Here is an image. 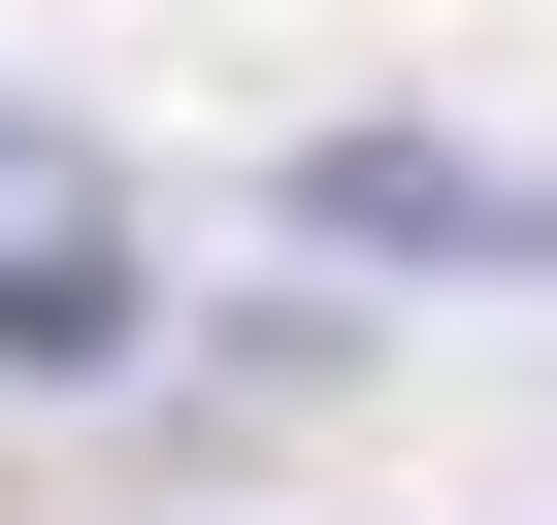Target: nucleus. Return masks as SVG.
I'll list each match as a JSON object with an SVG mask.
<instances>
[{"label":"nucleus","instance_id":"nucleus-1","mask_svg":"<svg viewBox=\"0 0 557 525\" xmlns=\"http://www.w3.org/2000/svg\"><path fill=\"white\" fill-rule=\"evenodd\" d=\"M296 230L329 262H492V296H524V262H557V164H492V132H296Z\"/></svg>","mask_w":557,"mask_h":525},{"label":"nucleus","instance_id":"nucleus-2","mask_svg":"<svg viewBox=\"0 0 557 525\" xmlns=\"http://www.w3.org/2000/svg\"><path fill=\"white\" fill-rule=\"evenodd\" d=\"M99 362H164V262H132L66 164H0V394H99Z\"/></svg>","mask_w":557,"mask_h":525}]
</instances>
